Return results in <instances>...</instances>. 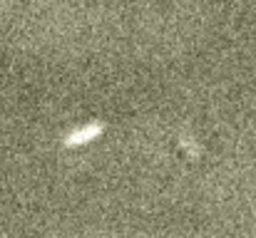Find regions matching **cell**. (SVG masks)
I'll list each match as a JSON object with an SVG mask.
<instances>
[{
  "instance_id": "obj_1",
  "label": "cell",
  "mask_w": 256,
  "mask_h": 238,
  "mask_svg": "<svg viewBox=\"0 0 256 238\" xmlns=\"http://www.w3.org/2000/svg\"><path fill=\"white\" fill-rule=\"evenodd\" d=\"M104 132V124L102 122H92V124H85V127H80V129H72L65 139H62V144L65 147H82V144H90L92 139H97L100 134Z\"/></svg>"
}]
</instances>
